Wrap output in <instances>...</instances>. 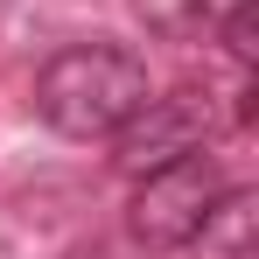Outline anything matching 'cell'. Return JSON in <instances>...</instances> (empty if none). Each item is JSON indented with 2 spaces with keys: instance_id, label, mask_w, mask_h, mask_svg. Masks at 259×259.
Here are the masks:
<instances>
[{
  "instance_id": "obj_5",
  "label": "cell",
  "mask_w": 259,
  "mask_h": 259,
  "mask_svg": "<svg viewBox=\"0 0 259 259\" xmlns=\"http://www.w3.org/2000/svg\"><path fill=\"white\" fill-rule=\"evenodd\" d=\"M133 14H140L154 35H168V42H189V35H203L217 14H224V0H133Z\"/></svg>"
},
{
  "instance_id": "obj_2",
  "label": "cell",
  "mask_w": 259,
  "mask_h": 259,
  "mask_svg": "<svg viewBox=\"0 0 259 259\" xmlns=\"http://www.w3.org/2000/svg\"><path fill=\"white\" fill-rule=\"evenodd\" d=\"M217 196H224V175H217L210 154H182V161H168V168L140 175L133 210H126L133 245H147V252H182Z\"/></svg>"
},
{
  "instance_id": "obj_4",
  "label": "cell",
  "mask_w": 259,
  "mask_h": 259,
  "mask_svg": "<svg viewBox=\"0 0 259 259\" xmlns=\"http://www.w3.org/2000/svg\"><path fill=\"white\" fill-rule=\"evenodd\" d=\"M189 252L196 259H259V196L252 189H224L210 210H203Z\"/></svg>"
},
{
  "instance_id": "obj_1",
  "label": "cell",
  "mask_w": 259,
  "mask_h": 259,
  "mask_svg": "<svg viewBox=\"0 0 259 259\" xmlns=\"http://www.w3.org/2000/svg\"><path fill=\"white\" fill-rule=\"evenodd\" d=\"M147 98V63L119 42H77L49 56L35 77V112L63 140H105L140 112Z\"/></svg>"
},
{
  "instance_id": "obj_3",
  "label": "cell",
  "mask_w": 259,
  "mask_h": 259,
  "mask_svg": "<svg viewBox=\"0 0 259 259\" xmlns=\"http://www.w3.org/2000/svg\"><path fill=\"white\" fill-rule=\"evenodd\" d=\"M217 133V98L203 84H175V91H147L140 112L119 126V168L140 182V175L168 168L182 154H203V140Z\"/></svg>"
},
{
  "instance_id": "obj_6",
  "label": "cell",
  "mask_w": 259,
  "mask_h": 259,
  "mask_svg": "<svg viewBox=\"0 0 259 259\" xmlns=\"http://www.w3.org/2000/svg\"><path fill=\"white\" fill-rule=\"evenodd\" d=\"M259 21H252V0H231V7H224V49H231V63H252L259 56Z\"/></svg>"
}]
</instances>
